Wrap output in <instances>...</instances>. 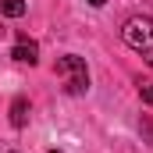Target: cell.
<instances>
[{"instance_id":"obj_1","label":"cell","mask_w":153,"mask_h":153,"mask_svg":"<svg viewBox=\"0 0 153 153\" xmlns=\"http://www.w3.org/2000/svg\"><path fill=\"white\" fill-rule=\"evenodd\" d=\"M121 39L128 50H135L139 57H146V64H153V18L135 14L121 25Z\"/></svg>"},{"instance_id":"obj_2","label":"cell","mask_w":153,"mask_h":153,"mask_svg":"<svg viewBox=\"0 0 153 153\" xmlns=\"http://www.w3.org/2000/svg\"><path fill=\"white\" fill-rule=\"evenodd\" d=\"M57 75L64 78V89H68L71 96H82V93L89 89V68H85V61L75 57V53L57 57Z\"/></svg>"},{"instance_id":"obj_3","label":"cell","mask_w":153,"mask_h":153,"mask_svg":"<svg viewBox=\"0 0 153 153\" xmlns=\"http://www.w3.org/2000/svg\"><path fill=\"white\" fill-rule=\"evenodd\" d=\"M11 57H14L18 64H36V61H39V46H36L29 36H18L14 50H11Z\"/></svg>"},{"instance_id":"obj_5","label":"cell","mask_w":153,"mask_h":153,"mask_svg":"<svg viewBox=\"0 0 153 153\" xmlns=\"http://www.w3.org/2000/svg\"><path fill=\"white\" fill-rule=\"evenodd\" d=\"M25 11H29L25 0H0V14H4V18H22Z\"/></svg>"},{"instance_id":"obj_4","label":"cell","mask_w":153,"mask_h":153,"mask_svg":"<svg viewBox=\"0 0 153 153\" xmlns=\"http://www.w3.org/2000/svg\"><path fill=\"white\" fill-rule=\"evenodd\" d=\"M11 125L14 128H25L29 125V100L25 96H14V103H11Z\"/></svg>"},{"instance_id":"obj_8","label":"cell","mask_w":153,"mask_h":153,"mask_svg":"<svg viewBox=\"0 0 153 153\" xmlns=\"http://www.w3.org/2000/svg\"><path fill=\"white\" fill-rule=\"evenodd\" d=\"M89 4H93V7H103V4H107V0H89Z\"/></svg>"},{"instance_id":"obj_7","label":"cell","mask_w":153,"mask_h":153,"mask_svg":"<svg viewBox=\"0 0 153 153\" xmlns=\"http://www.w3.org/2000/svg\"><path fill=\"white\" fill-rule=\"evenodd\" d=\"M139 96H143V103H150V107H153V82L139 85Z\"/></svg>"},{"instance_id":"obj_6","label":"cell","mask_w":153,"mask_h":153,"mask_svg":"<svg viewBox=\"0 0 153 153\" xmlns=\"http://www.w3.org/2000/svg\"><path fill=\"white\" fill-rule=\"evenodd\" d=\"M139 132L150 139V146H153V117H143V121H139Z\"/></svg>"},{"instance_id":"obj_9","label":"cell","mask_w":153,"mask_h":153,"mask_svg":"<svg viewBox=\"0 0 153 153\" xmlns=\"http://www.w3.org/2000/svg\"><path fill=\"white\" fill-rule=\"evenodd\" d=\"M46 153H61V150H46Z\"/></svg>"}]
</instances>
